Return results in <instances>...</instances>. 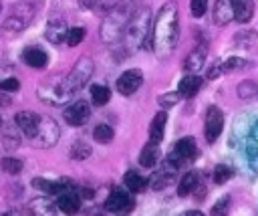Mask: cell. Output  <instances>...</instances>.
I'll use <instances>...</instances> for the list:
<instances>
[{"label": "cell", "mask_w": 258, "mask_h": 216, "mask_svg": "<svg viewBox=\"0 0 258 216\" xmlns=\"http://www.w3.org/2000/svg\"><path fill=\"white\" fill-rule=\"evenodd\" d=\"M141 83H143V73H141L139 69H129V71H125V73L117 79V91H119L121 95L129 97V95H133V93L141 87Z\"/></svg>", "instance_id": "obj_11"}, {"label": "cell", "mask_w": 258, "mask_h": 216, "mask_svg": "<svg viewBox=\"0 0 258 216\" xmlns=\"http://www.w3.org/2000/svg\"><path fill=\"white\" fill-rule=\"evenodd\" d=\"M83 38H85V28H83V26H73V28H69V34H67V42H69V46H77V44H81Z\"/></svg>", "instance_id": "obj_35"}, {"label": "cell", "mask_w": 258, "mask_h": 216, "mask_svg": "<svg viewBox=\"0 0 258 216\" xmlns=\"http://www.w3.org/2000/svg\"><path fill=\"white\" fill-rule=\"evenodd\" d=\"M177 38H179V10H177V2L169 0L159 8L151 24L147 48H151L159 59H167L175 50Z\"/></svg>", "instance_id": "obj_1"}, {"label": "cell", "mask_w": 258, "mask_h": 216, "mask_svg": "<svg viewBox=\"0 0 258 216\" xmlns=\"http://www.w3.org/2000/svg\"><path fill=\"white\" fill-rule=\"evenodd\" d=\"M4 216H14V214H12V212H8V214H4Z\"/></svg>", "instance_id": "obj_45"}, {"label": "cell", "mask_w": 258, "mask_h": 216, "mask_svg": "<svg viewBox=\"0 0 258 216\" xmlns=\"http://www.w3.org/2000/svg\"><path fill=\"white\" fill-rule=\"evenodd\" d=\"M91 99H93L95 105H105V103H109V99H111L109 87H105V85H93V87H91Z\"/></svg>", "instance_id": "obj_31"}, {"label": "cell", "mask_w": 258, "mask_h": 216, "mask_svg": "<svg viewBox=\"0 0 258 216\" xmlns=\"http://www.w3.org/2000/svg\"><path fill=\"white\" fill-rule=\"evenodd\" d=\"M91 151H93V149H91V145H89L85 139H77V141L71 145V149H69L71 157H73V159H79V161H81V159H87V157L91 155Z\"/></svg>", "instance_id": "obj_30"}, {"label": "cell", "mask_w": 258, "mask_h": 216, "mask_svg": "<svg viewBox=\"0 0 258 216\" xmlns=\"http://www.w3.org/2000/svg\"><path fill=\"white\" fill-rule=\"evenodd\" d=\"M189 8H191V14H194L196 18H200V16H204L206 10H208V0H191Z\"/></svg>", "instance_id": "obj_39"}, {"label": "cell", "mask_w": 258, "mask_h": 216, "mask_svg": "<svg viewBox=\"0 0 258 216\" xmlns=\"http://www.w3.org/2000/svg\"><path fill=\"white\" fill-rule=\"evenodd\" d=\"M105 2H107V0H81V4H83L85 8H91V10H101V8L105 6Z\"/></svg>", "instance_id": "obj_42"}, {"label": "cell", "mask_w": 258, "mask_h": 216, "mask_svg": "<svg viewBox=\"0 0 258 216\" xmlns=\"http://www.w3.org/2000/svg\"><path fill=\"white\" fill-rule=\"evenodd\" d=\"M222 127H224V113H222V109L210 107V109L206 111V125H204L206 141H208V143H214V141L220 137Z\"/></svg>", "instance_id": "obj_9"}, {"label": "cell", "mask_w": 258, "mask_h": 216, "mask_svg": "<svg viewBox=\"0 0 258 216\" xmlns=\"http://www.w3.org/2000/svg\"><path fill=\"white\" fill-rule=\"evenodd\" d=\"M56 206H58L60 212H64V214H69V216L77 214V212L81 210V196H79V192H75L73 188H71V190H64L62 194H58Z\"/></svg>", "instance_id": "obj_16"}, {"label": "cell", "mask_w": 258, "mask_h": 216, "mask_svg": "<svg viewBox=\"0 0 258 216\" xmlns=\"http://www.w3.org/2000/svg\"><path fill=\"white\" fill-rule=\"evenodd\" d=\"M151 34V14L149 8L145 6H137L127 22V28L123 32V40H121V48L125 52H133L137 50L141 44H147Z\"/></svg>", "instance_id": "obj_3"}, {"label": "cell", "mask_w": 258, "mask_h": 216, "mask_svg": "<svg viewBox=\"0 0 258 216\" xmlns=\"http://www.w3.org/2000/svg\"><path fill=\"white\" fill-rule=\"evenodd\" d=\"M0 10H2V0H0Z\"/></svg>", "instance_id": "obj_46"}, {"label": "cell", "mask_w": 258, "mask_h": 216, "mask_svg": "<svg viewBox=\"0 0 258 216\" xmlns=\"http://www.w3.org/2000/svg\"><path fill=\"white\" fill-rule=\"evenodd\" d=\"M242 67H246V61H244V59H238V57H232V59H226V61H222L220 65L212 67L210 73H208V77H210V79H216V77L222 75V73H230V71H236V69H242Z\"/></svg>", "instance_id": "obj_26"}, {"label": "cell", "mask_w": 258, "mask_h": 216, "mask_svg": "<svg viewBox=\"0 0 258 216\" xmlns=\"http://www.w3.org/2000/svg\"><path fill=\"white\" fill-rule=\"evenodd\" d=\"M18 127H4L2 129V145L6 149H16L20 143V135L16 133Z\"/></svg>", "instance_id": "obj_32"}, {"label": "cell", "mask_w": 258, "mask_h": 216, "mask_svg": "<svg viewBox=\"0 0 258 216\" xmlns=\"http://www.w3.org/2000/svg\"><path fill=\"white\" fill-rule=\"evenodd\" d=\"M71 95H73V91H71L67 79H60V81L54 79V81H48V83L38 87V97L46 103H52V105L64 103L67 99H71Z\"/></svg>", "instance_id": "obj_6"}, {"label": "cell", "mask_w": 258, "mask_h": 216, "mask_svg": "<svg viewBox=\"0 0 258 216\" xmlns=\"http://www.w3.org/2000/svg\"><path fill=\"white\" fill-rule=\"evenodd\" d=\"M234 18V10H232V0H216L214 4V22L224 26Z\"/></svg>", "instance_id": "obj_22"}, {"label": "cell", "mask_w": 258, "mask_h": 216, "mask_svg": "<svg viewBox=\"0 0 258 216\" xmlns=\"http://www.w3.org/2000/svg\"><path fill=\"white\" fill-rule=\"evenodd\" d=\"M44 34H46V40H48V42H52V44H60V42L67 40L69 28H67V24H64L62 18H52V20L48 22Z\"/></svg>", "instance_id": "obj_20"}, {"label": "cell", "mask_w": 258, "mask_h": 216, "mask_svg": "<svg viewBox=\"0 0 258 216\" xmlns=\"http://www.w3.org/2000/svg\"><path fill=\"white\" fill-rule=\"evenodd\" d=\"M93 71H95L93 59H91V57H81V59L77 61V65L73 67V71L64 77V79H67V83H69V87H71V91H73V93H77L79 89H83V87L89 83V79H91Z\"/></svg>", "instance_id": "obj_7"}, {"label": "cell", "mask_w": 258, "mask_h": 216, "mask_svg": "<svg viewBox=\"0 0 258 216\" xmlns=\"http://www.w3.org/2000/svg\"><path fill=\"white\" fill-rule=\"evenodd\" d=\"M191 194H194V198H196V200H202V198L206 196V186H204V184H198V186H196V190H194Z\"/></svg>", "instance_id": "obj_43"}, {"label": "cell", "mask_w": 258, "mask_h": 216, "mask_svg": "<svg viewBox=\"0 0 258 216\" xmlns=\"http://www.w3.org/2000/svg\"><path fill=\"white\" fill-rule=\"evenodd\" d=\"M157 159H159V147H157V143H147L143 149H141V153H139V164L143 166V168H153L155 164H157Z\"/></svg>", "instance_id": "obj_27"}, {"label": "cell", "mask_w": 258, "mask_h": 216, "mask_svg": "<svg viewBox=\"0 0 258 216\" xmlns=\"http://www.w3.org/2000/svg\"><path fill=\"white\" fill-rule=\"evenodd\" d=\"M165 121H167V113L159 111L153 115L151 123H149V139L153 143H159L163 139V131H165Z\"/></svg>", "instance_id": "obj_25"}, {"label": "cell", "mask_w": 258, "mask_h": 216, "mask_svg": "<svg viewBox=\"0 0 258 216\" xmlns=\"http://www.w3.org/2000/svg\"><path fill=\"white\" fill-rule=\"evenodd\" d=\"M14 121H16V127L20 129V133H24L28 139H32L34 133H36V129H38L40 115H36L32 111H18L16 117H14Z\"/></svg>", "instance_id": "obj_14"}, {"label": "cell", "mask_w": 258, "mask_h": 216, "mask_svg": "<svg viewBox=\"0 0 258 216\" xmlns=\"http://www.w3.org/2000/svg\"><path fill=\"white\" fill-rule=\"evenodd\" d=\"M147 180L141 176V174H137V172H133V170H129L127 174H125V188L129 190V192H133V194H137V192H143L145 188H147Z\"/></svg>", "instance_id": "obj_28"}, {"label": "cell", "mask_w": 258, "mask_h": 216, "mask_svg": "<svg viewBox=\"0 0 258 216\" xmlns=\"http://www.w3.org/2000/svg\"><path fill=\"white\" fill-rule=\"evenodd\" d=\"M200 184V176L196 174V172H187V174H183V178L179 180V186H177V194L183 198V196H189L194 190H196V186Z\"/></svg>", "instance_id": "obj_29"}, {"label": "cell", "mask_w": 258, "mask_h": 216, "mask_svg": "<svg viewBox=\"0 0 258 216\" xmlns=\"http://www.w3.org/2000/svg\"><path fill=\"white\" fill-rule=\"evenodd\" d=\"M230 178H232V170L228 166H224V164L216 166V170H214V182L216 184H226Z\"/></svg>", "instance_id": "obj_38"}, {"label": "cell", "mask_w": 258, "mask_h": 216, "mask_svg": "<svg viewBox=\"0 0 258 216\" xmlns=\"http://www.w3.org/2000/svg\"><path fill=\"white\" fill-rule=\"evenodd\" d=\"M200 87H202V77H198V75H187V77H183V79L179 81L177 93H179L181 97L189 99V97H194V95L200 91Z\"/></svg>", "instance_id": "obj_24"}, {"label": "cell", "mask_w": 258, "mask_h": 216, "mask_svg": "<svg viewBox=\"0 0 258 216\" xmlns=\"http://www.w3.org/2000/svg\"><path fill=\"white\" fill-rule=\"evenodd\" d=\"M206 57H208V48H206L204 44H198V46L185 57V61H183V69L189 71L191 75H196V73L206 65Z\"/></svg>", "instance_id": "obj_17"}, {"label": "cell", "mask_w": 258, "mask_h": 216, "mask_svg": "<svg viewBox=\"0 0 258 216\" xmlns=\"http://www.w3.org/2000/svg\"><path fill=\"white\" fill-rule=\"evenodd\" d=\"M22 61H24L28 67L44 69L46 63H48V57H46V52H44L42 48H38V46H30V48H26V50L22 52Z\"/></svg>", "instance_id": "obj_21"}, {"label": "cell", "mask_w": 258, "mask_h": 216, "mask_svg": "<svg viewBox=\"0 0 258 216\" xmlns=\"http://www.w3.org/2000/svg\"><path fill=\"white\" fill-rule=\"evenodd\" d=\"M246 153H248V164L254 172H258V123L250 129L248 133V143H246Z\"/></svg>", "instance_id": "obj_23"}, {"label": "cell", "mask_w": 258, "mask_h": 216, "mask_svg": "<svg viewBox=\"0 0 258 216\" xmlns=\"http://www.w3.org/2000/svg\"><path fill=\"white\" fill-rule=\"evenodd\" d=\"M18 89H20V83L14 77H8V79L0 81V91H4V93H14Z\"/></svg>", "instance_id": "obj_40"}, {"label": "cell", "mask_w": 258, "mask_h": 216, "mask_svg": "<svg viewBox=\"0 0 258 216\" xmlns=\"http://www.w3.org/2000/svg\"><path fill=\"white\" fill-rule=\"evenodd\" d=\"M32 186H34L36 190L48 194V196H58V194H62L64 190H71V188H73L69 180H58V182H54V180H44V178H34V180H32Z\"/></svg>", "instance_id": "obj_15"}, {"label": "cell", "mask_w": 258, "mask_h": 216, "mask_svg": "<svg viewBox=\"0 0 258 216\" xmlns=\"http://www.w3.org/2000/svg\"><path fill=\"white\" fill-rule=\"evenodd\" d=\"M93 139L99 141V143H109V141L113 139V129H111V125L99 123V125L93 129Z\"/></svg>", "instance_id": "obj_33"}, {"label": "cell", "mask_w": 258, "mask_h": 216, "mask_svg": "<svg viewBox=\"0 0 258 216\" xmlns=\"http://www.w3.org/2000/svg\"><path fill=\"white\" fill-rule=\"evenodd\" d=\"M28 212L30 216H58V206L48 198H34L28 202Z\"/></svg>", "instance_id": "obj_19"}, {"label": "cell", "mask_w": 258, "mask_h": 216, "mask_svg": "<svg viewBox=\"0 0 258 216\" xmlns=\"http://www.w3.org/2000/svg\"><path fill=\"white\" fill-rule=\"evenodd\" d=\"M2 170L8 172V174H12V176H16V174H20V170H22V161H20L18 157L6 155V157H2Z\"/></svg>", "instance_id": "obj_34"}, {"label": "cell", "mask_w": 258, "mask_h": 216, "mask_svg": "<svg viewBox=\"0 0 258 216\" xmlns=\"http://www.w3.org/2000/svg\"><path fill=\"white\" fill-rule=\"evenodd\" d=\"M232 10H234V20H238L240 24H246L254 18L256 4L254 0H232Z\"/></svg>", "instance_id": "obj_18"}, {"label": "cell", "mask_w": 258, "mask_h": 216, "mask_svg": "<svg viewBox=\"0 0 258 216\" xmlns=\"http://www.w3.org/2000/svg\"><path fill=\"white\" fill-rule=\"evenodd\" d=\"M254 93H258V85L254 81H244L238 85V95L242 99H248V97H254Z\"/></svg>", "instance_id": "obj_37"}, {"label": "cell", "mask_w": 258, "mask_h": 216, "mask_svg": "<svg viewBox=\"0 0 258 216\" xmlns=\"http://www.w3.org/2000/svg\"><path fill=\"white\" fill-rule=\"evenodd\" d=\"M38 10V0H20L18 4L12 6L8 16L2 20V30L6 34H18L22 32L34 18Z\"/></svg>", "instance_id": "obj_4"}, {"label": "cell", "mask_w": 258, "mask_h": 216, "mask_svg": "<svg viewBox=\"0 0 258 216\" xmlns=\"http://www.w3.org/2000/svg\"><path fill=\"white\" fill-rule=\"evenodd\" d=\"M58 135H60V129H58V123L48 117V115H40V121H38V129L34 133V137L30 139L36 147H52L56 141H58Z\"/></svg>", "instance_id": "obj_5"}, {"label": "cell", "mask_w": 258, "mask_h": 216, "mask_svg": "<svg viewBox=\"0 0 258 216\" xmlns=\"http://www.w3.org/2000/svg\"><path fill=\"white\" fill-rule=\"evenodd\" d=\"M89 117H91V107H89L87 101H77V103H73L71 107L64 109V121L73 127L85 125L89 121Z\"/></svg>", "instance_id": "obj_12"}, {"label": "cell", "mask_w": 258, "mask_h": 216, "mask_svg": "<svg viewBox=\"0 0 258 216\" xmlns=\"http://www.w3.org/2000/svg\"><path fill=\"white\" fill-rule=\"evenodd\" d=\"M179 93H165V95H161L159 97V105L161 107H173L177 101H179Z\"/></svg>", "instance_id": "obj_41"}, {"label": "cell", "mask_w": 258, "mask_h": 216, "mask_svg": "<svg viewBox=\"0 0 258 216\" xmlns=\"http://www.w3.org/2000/svg\"><path fill=\"white\" fill-rule=\"evenodd\" d=\"M131 2H133V0L119 2L117 6H113V8L107 12V16H105V20H103V24H101V38H103V42H107L109 46H117V44L123 40V32H125V28H127V22H129L133 10L137 8V6H133Z\"/></svg>", "instance_id": "obj_2"}, {"label": "cell", "mask_w": 258, "mask_h": 216, "mask_svg": "<svg viewBox=\"0 0 258 216\" xmlns=\"http://www.w3.org/2000/svg\"><path fill=\"white\" fill-rule=\"evenodd\" d=\"M0 123H2V119H0Z\"/></svg>", "instance_id": "obj_47"}, {"label": "cell", "mask_w": 258, "mask_h": 216, "mask_svg": "<svg viewBox=\"0 0 258 216\" xmlns=\"http://www.w3.org/2000/svg\"><path fill=\"white\" fill-rule=\"evenodd\" d=\"M230 212V196L220 198L214 206H212V216H228Z\"/></svg>", "instance_id": "obj_36"}, {"label": "cell", "mask_w": 258, "mask_h": 216, "mask_svg": "<svg viewBox=\"0 0 258 216\" xmlns=\"http://www.w3.org/2000/svg\"><path fill=\"white\" fill-rule=\"evenodd\" d=\"M175 172H177V166H173V164L167 159L159 170H155V172L151 174V178H149V186H151L153 190H163V188H167L169 184H173V180H175Z\"/></svg>", "instance_id": "obj_13"}, {"label": "cell", "mask_w": 258, "mask_h": 216, "mask_svg": "<svg viewBox=\"0 0 258 216\" xmlns=\"http://www.w3.org/2000/svg\"><path fill=\"white\" fill-rule=\"evenodd\" d=\"M183 216H204V212H200V210H189V212H185Z\"/></svg>", "instance_id": "obj_44"}, {"label": "cell", "mask_w": 258, "mask_h": 216, "mask_svg": "<svg viewBox=\"0 0 258 216\" xmlns=\"http://www.w3.org/2000/svg\"><path fill=\"white\" fill-rule=\"evenodd\" d=\"M105 208L109 212H115V214H125V212H131L133 210V198L127 190H121V188H115L109 198L105 200Z\"/></svg>", "instance_id": "obj_10"}, {"label": "cell", "mask_w": 258, "mask_h": 216, "mask_svg": "<svg viewBox=\"0 0 258 216\" xmlns=\"http://www.w3.org/2000/svg\"><path fill=\"white\" fill-rule=\"evenodd\" d=\"M196 153H198V147H196V139L194 137H183V139H179L177 143H175V147H173V151L169 153V161L173 164V166H181L183 161H191L194 157H196Z\"/></svg>", "instance_id": "obj_8"}]
</instances>
